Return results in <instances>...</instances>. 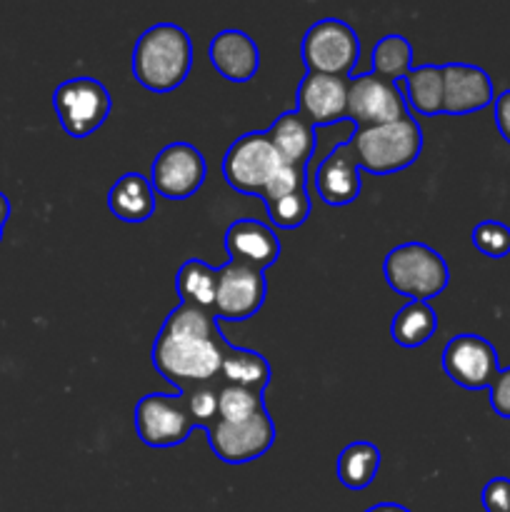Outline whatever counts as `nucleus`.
<instances>
[{"label":"nucleus","instance_id":"f257e3e1","mask_svg":"<svg viewBox=\"0 0 510 512\" xmlns=\"http://www.w3.org/2000/svg\"><path fill=\"white\" fill-rule=\"evenodd\" d=\"M225 338L213 313L180 303L153 345V365L170 385L188 390L220 378Z\"/></svg>","mask_w":510,"mask_h":512},{"label":"nucleus","instance_id":"f03ea898","mask_svg":"<svg viewBox=\"0 0 510 512\" xmlns=\"http://www.w3.org/2000/svg\"><path fill=\"white\" fill-rule=\"evenodd\" d=\"M193 65V45L180 25L158 23L145 30L133 50V75L143 88L168 93L185 83Z\"/></svg>","mask_w":510,"mask_h":512},{"label":"nucleus","instance_id":"7ed1b4c3","mask_svg":"<svg viewBox=\"0 0 510 512\" xmlns=\"http://www.w3.org/2000/svg\"><path fill=\"white\" fill-rule=\"evenodd\" d=\"M358 158L360 170L373 175H388L405 170L418 160L423 150V130L413 118L395 120V123L358 128L348 140Z\"/></svg>","mask_w":510,"mask_h":512},{"label":"nucleus","instance_id":"20e7f679","mask_svg":"<svg viewBox=\"0 0 510 512\" xmlns=\"http://www.w3.org/2000/svg\"><path fill=\"white\" fill-rule=\"evenodd\" d=\"M383 275L395 293L423 303L443 293L450 280L443 255L425 243H403L390 250L385 255Z\"/></svg>","mask_w":510,"mask_h":512},{"label":"nucleus","instance_id":"39448f33","mask_svg":"<svg viewBox=\"0 0 510 512\" xmlns=\"http://www.w3.org/2000/svg\"><path fill=\"white\" fill-rule=\"evenodd\" d=\"M283 165L285 160L275 150L273 140L265 130H260V133L240 135L230 145L223 158V175L230 188L248 195H263Z\"/></svg>","mask_w":510,"mask_h":512},{"label":"nucleus","instance_id":"423d86ee","mask_svg":"<svg viewBox=\"0 0 510 512\" xmlns=\"http://www.w3.org/2000/svg\"><path fill=\"white\" fill-rule=\"evenodd\" d=\"M360 58V40L345 20L325 18L308 28L303 38V60L308 73L345 75Z\"/></svg>","mask_w":510,"mask_h":512},{"label":"nucleus","instance_id":"0eeeda50","mask_svg":"<svg viewBox=\"0 0 510 512\" xmlns=\"http://www.w3.org/2000/svg\"><path fill=\"white\" fill-rule=\"evenodd\" d=\"M53 108L65 133L73 138H85L108 118L110 93L95 78H70L55 88Z\"/></svg>","mask_w":510,"mask_h":512},{"label":"nucleus","instance_id":"6e6552de","mask_svg":"<svg viewBox=\"0 0 510 512\" xmlns=\"http://www.w3.org/2000/svg\"><path fill=\"white\" fill-rule=\"evenodd\" d=\"M193 428L195 420L183 393H153L135 405V430L150 448H173L185 443Z\"/></svg>","mask_w":510,"mask_h":512},{"label":"nucleus","instance_id":"1a4fd4ad","mask_svg":"<svg viewBox=\"0 0 510 512\" xmlns=\"http://www.w3.org/2000/svg\"><path fill=\"white\" fill-rule=\"evenodd\" d=\"M210 448L223 463L243 465L258 460L275 440V425L268 410L245 420H215L208 430Z\"/></svg>","mask_w":510,"mask_h":512},{"label":"nucleus","instance_id":"9d476101","mask_svg":"<svg viewBox=\"0 0 510 512\" xmlns=\"http://www.w3.org/2000/svg\"><path fill=\"white\" fill-rule=\"evenodd\" d=\"M408 103L400 88L375 73H363L348 83V120L358 128L395 123L408 118Z\"/></svg>","mask_w":510,"mask_h":512},{"label":"nucleus","instance_id":"9b49d317","mask_svg":"<svg viewBox=\"0 0 510 512\" xmlns=\"http://www.w3.org/2000/svg\"><path fill=\"white\" fill-rule=\"evenodd\" d=\"M208 175L203 153L190 143H170L155 155L150 168V185L158 195L183 200L200 190Z\"/></svg>","mask_w":510,"mask_h":512},{"label":"nucleus","instance_id":"f8f14e48","mask_svg":"<svg viewBox=\"0 0 510 512\" xmlns=\"http://www.w3.org/2000/svg\"><path fill=\"white\" fill-rule=\"evenodd\" d=\"M265 290L268 285H265V275L260 270L228 260V265L218 270L213 315L220 320H230V323H243L263 308Z\"/></svg>","mask_w":510,"mask_h":512},{"label":"nucleus","instance_id":"ddd939ff","mask_svg":"<svg viewBox=\"0 0 510 512\" xmlns=\"http://www.w3.org/2000/svg\"><path fill=\"white\" fill-rule=\"evenodd\" d=\"M443 370L465 390H485L500 373L498 353L480 335H455L443 350Z\"/></svg>","mask_w":510,"mask_h":512},{"label":"nucleus","instance_id":"4468645a","mask_svg":"<svg viewBox=\"0 0 510 512\" xmlns=\"http://www.w3.org/2000/svg\"><path fill=\"white\" fill-rule=\"evenodd\" d=\"M348 83L345 75L305 73L298 88V113L313 128L348 118Z\"/></svg>","mask_w":510,"mask_h":512},{"label":"nucleus","instance_id":"2eb2a0df","mask_svg":"<svg viewBox=\"0 0 510 512\" xmlns=\"http://www.w3.org/2000/svg\"><path fill=\"white\" fill-rule=\"evenodd\" d=\"M493 103V80L478 65H443V113L465 115Z\"/></svg>","mask_w":510,"mask_h":512},{"label":"nucleus","instance_id":"dca6fc26","mask_svg":"<svg viewBox=\"0 0 510 512\" xmlns=\"http://www.w3.org/2000/svg\"><path fill=\"white\" fill-rule=\"evenodd\" d=\"M225 250L233 263L265 273V268L280 258V240L275 230L260 220L243 218L230 223L225 230Z\"/></svg>","mask_w":510,"mask_h":512},{"label":"nucleus","instance_id":"f3484780","mask_svg":"<svg viewBox=\"0 0 510 512\" xmlns=\"http://www.w3.org/2000/svg\"><path fill=\"white\" fill-rule=\"evenodd\" d=\"M208 58L213 68L230 83H248L260 68V50L243 30H220L208 45Z\"/></svg>","mask_w":510,"mask_h":512},{"label":"nucleus","instance_id":"a211bd4d","mask_svg":"<svg viewBox=\"0 0 510 512\" xmlns=\"http://www.w3.org/2000/svg\"><path fill=\"white\" fill-rule=\"evenodd\" d=\"M315 188L328 205H348L360 195V165L350 143L338 145L320 160L315 173Z\"/></svg>","mask_w":510,"mask_h":512},{"label":"nucleus","instance_id":"6ab92c4d","mask_svg":"<svg viewBox=\"0 0 510 512\" xmlns=\"http://www.w3.org/2000/svg\"><path fill=\"white\" fill-rule=\"evenodd\" d=\"M265 133L285 163L308 168V160L315 150V128L298 110H285Z\"/></svg>","mask_w":510,"mask_h":512},{"label":"nucleus","instance_id":"aec40b11","mask_svg":"<svg viewBox=\"0 0 510 512\" xmlns=\"http://www.w3.org/2000/svg\"><path fill=\"white\" fill-rule=\"evenodd\" d=\"M108 208L123 223H145L155 213V190L140 173H125L108 193Z\"/></svg>","mask_w":510,"mask_h":512},{"label":"nucleus","instance_id":"412c9836","mask_svg":"<svg viewBox=\"0 0 510 512\" xmlns=\"http://www.w3.org/2000/svg\"><path fill=\"white\" fill-rule=\"evenodd\" d=\"M220 378L225 385H238V388L265 393L270 383V365L260 353L248 348H233L225 343L223 363H220Z\"/></svg>","mask_w":510,"mask_h":512},{"label":"nucleus","instance_id":"4be33fe9","mask_svg":"<svg viewBox=\"0 0 510 512\" xmlns=\"http://www.w3.org/2000/svg\"><path fill=\"white\" fill-rule=\"evenodd\" d=\"M435 330H438V315L430 308V303H423V300H410L395 313L390 323V335L403 348H420L433 338Z\"/></svg>","mask_w":510,"mask_h":512},{"label":"nucleus","instance_id":"5701e85b","mask_svg":"<svg viewBox=\"0 0 510 512\" xmlns=\"http://www.w3.org/2000/svg\"><path fill=\"white\" fill-rule=\"evenodd\" d=\"M405 100L420 115L443 113V65H418L403 78Z\"/></svg>","mask_w":510,"mask_h":512},{"label":"nucleus","instance_id":"b1692460","mask_svg":"<svg viewBox=\"0 0 510 512\" xmlns=\"http://www.w3.org/2000/svg\"><path fill=\"white\" fill-rule=\"evenodd\" d=\"M215 290H218V270L198 258H190L178 270L180 303L195 305L213 313Z\"/></svg>","mask_w":510,"mask_h":512},{"label":"nucleus","instance_id":"393cba45","mask_svg":"<svg viewBox=\"0 0 510 512\" xmlns=\"http://www.w3.org/2000/svg\"><path fill=\"white\" fill-rule=\"evenodd\" d=\"M380 470V450L373 443H350L338 458V480L348 490H365Z\"/></svg>","mask_w":510,"mask_h":512},{"label":"nucleus","instance_id":"a878e982","mask_svg":"<svg viewBox=\"0 0 510 512\" xmlns=\"http://www.w3.org/2000/svg\"><path fill=\"white\" fill-rule=\"evenodd\" d=\"M410 65H413V48L403 35H385L373 48V73L390 83L405 78L410 73Z\"/></svg>","mask_w":510,"mask_h":512},{"label":"nucleus","instance_id":"bb28decb","mask_svg":"<svg viewBox=\"0 0 510 512\" xmlns=\"http://www.w3.org/2000/svg\"><path fill=\"white\" fill-rule=\"evenodd\" d=\"M263 393L238 388V385H220L218 390V418L220 420H245L263 413Z\"/></svg>","mask_w":510,"mask_h":512},{"label":"nucleus","instance_id":"cd10ccee","mask_svg":"<svg viewBox=\"0 0 510 512\" xmlns=\"http://www.w3.org/2000/svg\"><path fill=\"white\" fill-rule=\"evenodd\" d=\"M268 215L278 228L293 230L300 228V225L308 220L310 215V198L308 190L300 188L295 193L285 195V198L275 200V203H268Z\"/></svg>","mask_w":510,"mask_h":512},{"label":"nucleus","instance_id":"c85d7f7f","mask_svg":"<svg viewBox=\"0 0 510 512\" xmlns=\"http://www.w3.org/2000/svg\"><path fill=\"white\" fill-rule=\"evenodd\" d=\"M218 390L220 385L215 383H203V385H193L188 390H180L188 400L190 415H193L195 425L203 430H208L210 425L218 420Z\"/></svg>","mask_w":510,"mask_h":512},{"label":"nucleus","instance_id":"c756f323","mask_svg":"<svg viewBox=\"0 0 510 512\" xmlns=\"http://www.w3.org/2000/svg\"><path fill=\"white\" fill-rule=\"evenodd\" d=\"M473 245L488 258H505L510 253V228L498 220H483L473 228Z\"/></svg>","mask_w":510,"mask_h":512},{"label":"nucleus","instance_id":"7c9ffc66","mask_svg":"<svg viewBox=\"0 0 510 512\" xmlns=\"http://www.w3.org/2000/svg\"><path fill=\"white\" fill-rule=\"evenodd\" d=\"M300 188H305V168L285 163L283 170L275 175L273 183L263 190V195H260V198H263L265 205H268V203H275V200L285 198V195L295 193V190H300Z\"/></svg>","mask_w":510,"mask_h":512},{"label":"nucleus","instance_id":"2f4dec72","mask_svg":"<svg viewBox=\"0 0 510 512\" xmlns=\"http://www.w3.org/2000/svg\"><path fill=\"white\" fill-rule=\"evenodd\" d=\"M483 505L488 512H510V480L493 478L483 488Z\"/></svg>","mask_w":510,"mask_h":512},{"label":"nucleus","instance_id":"473e14b6","mask_svg":"<svg viewBox=\"0 0 510 512\" xmlns=\"http://www.w3.org/2000/svg\"><path fill=\"white\" fill-rule=\"evenodd\" d=\"M490 405L500 418H510V368L500 370L490 385Z\"/></svg>","mask_w":510,"mask_h":512},{"label":"nucleus","instance_id":"72a5a7b5","mask_svg":"<svg viewBox=\"0 0 510 512\" xmlns=\"http://www.w3.org/2000/svg\"><path fill=\"white\" fill-rule=\"evenodd\" d=\"M493 103H495V125H498L505 143L510 145V90H503Z\"/></svg>","mask_w":510,"mask_h":512},{"label":"nucleus","instance_id":"f704fd0d","mask_svg":"<svg viewBox=\"0 0 510 512\" xmlns=\"http://www.w3.org/2000/svg\"><path fill=\"white\" fill-rule=\"evenodd\" d=\"M365 512H410V510L395 503H380V505H373V508H368Z\"/></svg>","mask_w":510,"mask_h":512},{"label":"nucleus","instance_id":"c9c22d12","mask_svg":"<svg viewBox=\"0 0 510 512\" xmlns=\"http://www.w3.org/2000/svg\"><path fill=\"white\" fill-rule=\"evenodd\" d=\"M8 218H10V200L8 195L0 193V225H3V228L5 223H8Z\"/></svg>","mask_w":510,"mask_h":512},{"label":"nucleus","instance_id":"e433bc0d","mask_svg":"<svg viewBox=\"0 0 510 512\" xmlns=\"http://www.w3.org/2000/svg\"><path fill=\"white\" fill-rule=\"evenodd\" d=\"M0 238H3V225H0Z\"/></svg>","mask_w":510,"mask_h":512}]
</instances>
